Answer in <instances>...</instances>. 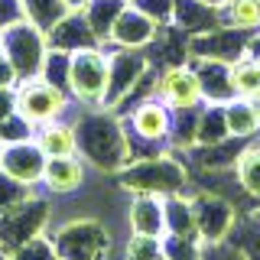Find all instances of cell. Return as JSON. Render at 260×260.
<instances>
[{
    "label": "cell",
    "mask_w": 260,
    "mask_h": 260,
    "mask_svg": "<svg viewBox=\"0 0 260 260\" xmlns=\"http://www.w3.org/2000/svg\"><path fill=\"white\" fill-rule=\"evenodd\" d=\"M65 108H69V98L59 85H52L49 78H20L13 88V111L20 114L26 124L36 130L49 124V120H59Z\"/></svg>",
    "instance_id": "obj_1"
},
{
    "label": "cell",
    "mask_w": 260,
    "mask_h": 260,
    "mask_svg": "<svg viewBox=\"0 0 260 260\" xmlns=\"http://www.w3.org/2000/svg\"><path fill=\"white\" fill-rule=\"evenodd\" d=\"M69 88L81 104H104L111 91V62L98 49H78L69 59Z\"/></svg>",
    "instance_id": "obj_2"
},
{
    "label": "cell",
    "mask_w": 260,
    "mask_h": 260,
    "mask_svg": "<svg viewBox=\"0 0 260 260\" xmlns=\"http://www.w3.org/2000/svg\"><path fill=\"white\" fill-rule=\"evenodd\" d=\"M156 94L169 111H195L202 104V98H205V88H202L199 72L185 69V65H176V69H166L159 75Z\"/></svg>",
    "instance_id": "obj_3"
},
{
    "label": "cell",
    "mask_w": 260,
    "mask_h": 260,
    "mask_svg": "<svg viewBox=\"0 0 260 260\" xmlns=\"http://www.w3.org/2000/svg\"><path fill=\"white\" fill-rule=\"evenodd\" d=\"M0 169H4L10 179H16V182H23V185H36V182H43L46 153L32 140L7 143L4 153H0Z\"/></svg>",
    "instance_id": "obj_4"
},
{
    "label": "cell",
    "mask_w": 260,
    "mask_h": 260,
    "mask_svg": "<svg viewBox=\"0 0 260 260\" xmlns=\"http://www.w3.org/2000/svg\"><path fill=\"white\" fill-rule=\"evenodd\" d=\"M173 130V111L159 101H143L130 111V134H137L146 143H159Z\"/></svg>",
    "instance_id": "obj_5"
},
{
    "label": "cell",
    "mask_w": 260,
    "mask_h": 260,
    "mask_svg": "<svg viewBox=\"0 0 260 260\" xmlns=\"http://www.w3.org/2000/svg\"><path fill=\"white\" fill-rule=\"evenodd\" d=\"M85 176H88V162L81 156H55V159H46L43 185L52 195H72L85 185Z\"/></svg>",
    "instance_id": "obj_6"
},
{
    "label": "cell",
    "mask_w": 260,
    "mask_h": 260,
    "mask_svg": "<svg viewBox=\"0 0 260 260\" xmlns=\"http://www.w3.org/2000/svg\"><path fill=\"white\" fill-rule=\"evenodd\" d=\"M32 143L46 153V159L78 156V127L72 120H49L32 130Z\"/></svg>",
    "instance_id": "obj_7"
},
{
    "label": "cell",
    "mask_w": 260,
    "mask_h": 260,
    "mask_svg": "<svg viewBox=\"0 0 260 260\" xmlns=\"http://www.w3.org/2000/svg\"><path fill=\"white\" fill-rule=\"evenodd\" d=\"M130 228L143 238H166V199L140 192L130 205Z\"/></svg>",
    "instance_id": "obj_8"
},
{
    "label": "cell",
    "mask_w": 260,
    "mask_h": 260,
    "mask_svg": "<svg viewBox=\"0 0 260 260\" xmlns=\"http://www.w3.org/2000/svg\"><path fill=\"white\" fill-rule=\"evenodd\" d=\"M224 120L231 137H254L260 130V114L250 104V98H231L224 108Z\"/></svg>",
    "instance_id": "obj_9"
},
{
    "label": "cell",
    "mask_w": 260,
    "mask_h": 260,
    "mask_svg": "<svg viewBox=\"0 0 260 260\" xmlns=\"http://www.w3.org/2000/svg\"><path fill=\"white\" fill-rule=\"evenodd\" d=\"M234 179L250 199L260 202V143L254 146H244L234 159Z\"/></svg>",
    "instance_id": "obj_10"
},
{
    "label": "cell",
    "mask_w": 260,
    "mask_h": 260,
    "mask_svg": "<svg viewBox=\"0 0 260 260\" xmlns=\"http://www.w3.org/2000/svg\"><path fill=\"white\" fill-rule=\"evenodd\" d=\"M234 98H254L260 91V59H238L228 65Z\"/></svg>",
    "instance_id": "obj_11"
},
{
    "label": "cell",
    "mask_w": 260,
    "mask_h": 260,
    "mask_svg": "<svg viewBox=\"0 0 260 260\" xmlns=\"http://www.w3.org/2000/svg\"><path fill=\"white\" fill-rule=\"evenodd\" d=\"M120 23H127V26H130V29L114 26V36H117L124 46H140V43H146V39L153 36V23L146 20V16H140V13H124V16H120Z\"/></svg>",
    "instance_id": "obj_12"
},
{
    "label": "cell",
    "mask_w": 260,
    "mask_h": 260,
    "mask_svg": "<svg viewBox=\"0 0 260 260\" xmlns=\"http://www.w3.org/2000/svg\"><path fill=\"white\" fill-rule=\"evenodd\" d=\"M228 16H231L234 26L254 29V26H260V0H231L228 4Z\"/></svg>",
    "instance_id": "obj_13"
},
{
    "label": "cell",
    "mask_w": 260,
    "mask_h": 260,
    "mask_svg": "<svg viewBox=\"0 0 260 260\" xmlns=\"http://www.w3.org/2000/svg\"><path fill=\"white\" fill-rule=\"evenodd\" d=\"M29 195H32V185L16 182V179H10L4 169H0V215H4L7 208L20 205V202H26Z\"/></svg>",
    "instance_id": "obj_14"
},
{
    "label": "cell",
    "mask_w": 260,
    "mask_h": 260,
    "mask_svg": "<svg viewBox=\"0 0 260 260\" xmlns=\"http://www.w3.org/2000/svg\"><path fill=\"white\" fill-rule=\"evenodd\" d=\"M199 260H250V257H247V250L234 247V244H228V241H205Z\"/></svg>",
    "instance_id": "obj_15"
},
{
    "label": "cell",
    "mask_w": 260,
    "mask_h": 260,
    "mask_svg": "<svg viewBox=\"0 0 260 260\" xmlns=\"http://www.w3.org/2000/svg\"><path fill=\"white\" fill-rule=\"evenodd\" d=\"M16 81H20L16 69L10 65V59H7V55H0V88H13Z\"/></svg>",
    "instance_id": "obj_16"
},
{
    "label": "cell",
    "mask_w": 260,
    "mask_h": 260,
    "mask_svg": "<svg viewBox=\"0 0 260 260\" xmlns=\"http://www.w3.org/2000/svg\"><path fill=\"white\" fill-rule=\"evenodd\" d=\"M65 4H72V7H78V4H85V0H65Z\"/></svg>",
    "instance_id": "obj_17"
},
{
    "label": "cell",
    "mask_w": 260,
    "mask_h": 260,
    "mask_svg": "<svg viewBox=\"0 0 260 260\" xmlns=\"http://www.w3.org/2000/svg\"><path fill=\"white\" fill-rule=\"evenodd\" d=\"M0 260H10V254H7V250H0Z\"/></svg>",
    "instance_id": "obj_18"
},
{
    "label": "cell",
    "mask_w": 260,
    "mask_h": 260,
    "mask_svg": "<svg viewBox=\"0 0 260 260\" xmlns=\"http://www.w3.org/2000/svg\"><path fill=\"white\" fill-rule=\"evenodd\" d=\"M4 146H7V143H4V137H0V153H4Z\"/></svg>",
    "instance_id": "obj_19"
},
{
    "label": "cell",
    "mask_w": 260,
    "mask_h": 260,
    "mask_svg": "<svg viewBox=\"0 0 260 260\" xmlns=\"http://www.w3.org/2000/svg\"><path fill=\"white\" fill-rule=\"evenodd\" d=\"M257 221H260V215H257Z\"/></svg>",
    "instance_id": "obj_20"
}]
</instances>
